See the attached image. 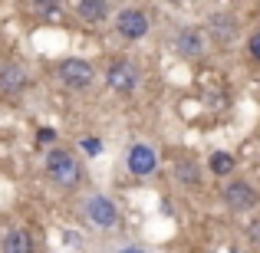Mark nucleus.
<instances>
[{"mask_svg": "<svg viewBox=\"0 0 260 253\" xmlns=\"http://www.w3.org/2000/svg\"><path fill=\"white\" fill-rule=\"evenodd\" d=\"M46 177H50L56 188H76L79 181H83V165H79V158L73 152H66V148H53L50 155H46Z\"/></svg>", "mask_w": 260, "mask_h": 253, "instance_id": "nucleus-1", "label": "nucleus"}, {"mask_svg": "<svg viewBox=\"0 0 260 253\" xmlns=\"http://www.w3.org/2000/svg\"><path fill=\"white\" fill-rule=\"evenodd\" d=\"M139 83H142V73L132 59H115L106 69V86L119 95H132L135 89H139Z\"/></svg>", "mask_w": 260, "mask_h": 253, "instance_id": "nucleus-2", "label": "nucleus"}, {"mask_svg": "<svg viewBox=\"0 0 260 253\" xmlns=\"http://www.w3.org/2000/svg\"><path fill=\"white\" fill-rule=\"evenodd\" d=\"M56 73H59V83H63L66 89H73V92H83V89H89L92 79H95L92 63H89V59H76V56L63 59Z\"/></svg>", "mask_w": 260, "mask_h": 253, "instance_id": "nucleus-3", "label": "nucleus"}, {"mask_svg": "<svg viewBox=\"0 0 260 253\" xmlns=\"http://www.w3.org/2000/svg\"><path fill=\"white\" fill-rule=\"evenodd\" d=\"M83 210H86V217L99 230H112L115 224H119V207H115L106 194H89L86 204H83Z\"/></svg>", "mask_w": 260, "mask_h": 253, "instance_id": "nucleus-4", "label": "nucleus"}, {"mask_svg": "<svg viewBox=\"0 0 260 253\" xmlns=\"http://www.w3.org/2000/svg\"><path fill=\"white\" fill-rule=\"evenodd\" d=\"M148 30H152V20H148V13L139 10V7H125V10L115 17V33H119L122 40H142Z\"/></svg>", "mask_w": 260, "mask_h": 253, "instance_id": "nucleus-5", "label": "nucleus"}, {"mask_svg": "<svg viewBox=\"0 0 260 253\" xmlns=\"http://www.w3.org/2000/svg\"><path fill=\"white\" fill-rule=\"evenodd\" d=\"M125 165H128V171H132L135 177H148V174L158 171V152H155L152 145H145V141H139V145L128 148Z\"/></svg>", "mask_w": 260, "mask_h": 253, "instance_id": "nucleus-6", "label": "nucleus"}, {"mask_svg": "<svg viewBox=\"0 0 260 253\" xmlns=\"http://www.w3.org/2000/svg\"><path fill=\"white\" fill-rule=\"evenodd\" d=\"M208 37L214 40L217 46H228V43H234V37L241 33V26H237V17L234 13H224V10H217V13H211L208 17Z\"/></svg>", "mask_w": 260, "mask_h": 253, "instance_id": "nucleus-7", "label": "nucleus"}, {"mask_svg": "<svg viewBox=\"0 0 260 253\" xmlns=\"http://www.w3.org/2000/svg\"><path fill=\"white\" fill-rule=\"evenodd\" d=\"M221 197H224V204H228L231 210H254L257 207V191L250 188V181H231V184H224V191H221Z\"/></svg>", "mask_w": 260, "mask_h": 253, "instance_id": "nucleus-8", "label": "nucleus"}, {"mask_svg": "<svg viewBox=\"0 0 260 253\" xmlns=\"http://www.w3.org/2000/svg\"><path fill=\"white\" fill-rule=\"evenodd\" d=\"M175 53L181 59H188V63H194V59L204 56V33L198 30V26H184V30H178L175 37Z\"/></svg>", "mask_w": 260, "mask_h": 253, "instance_id": "nucleus-9", "label": "nucleus"}, {"mask_svg": "<svg viewBox=\"0 0 260 253\" xmlns=\"http://www.w3.org/2000/svg\"><path fill=\"white\" fill-rule=\"evenodd\" d=\"M26 86H30V73H26L20 63H7V66H0V92H7V95H20Z\"/></svg>", "mask_w": 260, "mask_h": 253, "instance_id": "nucleus-10", "label": "nucleus"}, {"mask_svg": "<svg viewBox=\"0 0 260 253\" xmlns=\"http://www.w3.org/2000/svg\"><path fill=\"white\" fill-rule=\"evenodd\" d=\"M175 177H178V184H184L188 191L201 188V168H198L194 158H178L175 161Z\"/></svg>", "mask_w": 260, "mask_h": 253, "instance_id": "nucleus-11", "label": "nucleus"}, {"mask_svg": "<svg viewBox=\"0 0 260 253\" xmlns=\"http://www.w3.org/2000/svg\"><path fill=\"white\" fill-rule=\"evenodd\" d=\"M0 250L4 253H30L33 250V237L26 230H7L4 240H0Z\"/></svg>", "mask_w": 260, "mask_h": 253, "instance_id": "nucleus-12", "label": "nucleus"}, {"mask_svg": "<svg viewBox=\"0 0 260 253\" xmlns=\"http://www.w3.org/2000/svg\"><path fill=\"white\" fill-rule=\"evenodd\" d=\"M76 13L86 20V23H102L109 17V0H79Z\"/></svg>", "mask_w": 260, "mask_h": 253, "instance_id": "nucleus-13", "label": "nucleus"}, {"mask_svg": "<svg viewBox=\"0 0 260 253\" xmlns=\"http://www.w3.org/2000/svg\"><path fill=\"white\" fill-rule=\"evenodd\" d=\"M208 168H211V174H217V177H228L231 171L237 168V158L231 152H214L208 158Z\"/></svg>", "mask_w": 260, "mask_h": 253, "instance_id": "nucleus-14", "label": "nucleus"}, {"mask_svg": "<svg viewBox=\"0 0 260 253\" xmlns=\"http://www.w3.org/2000/svg\"><path fill=\"white\" fill-rule=\"evenodd\" d=\"M33 10L43 20H59L63 17V0H33Z\"/></svg>", "mask_w": 260, "mask_h": 253, "instance_id": "nucleus-15", "label": "nucleus"}, {"mask_svg": "<svg viewBox=\"0 0 260 253\" xmlns=\"http://www.w3.org/2000/svg\"><path fill=\"white\" fill-rule=\"evenodd\" d=\"M79 148H83L86 155H102V141L99 138H83V141H79Z\"/></svg>", "mask_w": 260, "mask_h": 253, "instance_id": "nucleus-16", "label": "nucleus"}, {"mask_svg": "<svg viewBox=\"0 0 260 253\" xmlns=\"http://www.w3.org/2000/svg\"><path fill=\"white\" fill-rule=\"evenodd\" d=\"M247 53H250V59H254V63H260V30L247 40Z\"/></svg>", "mask_w": 260, "mask_h": 253, "instance_id": "nucleus-17", "label": "nucleus"}, {"mask_svg": "<svg viewBox=\"0 0 260 253\" xmlns=\"http://www.w3.org/2000/svg\"><path fill=\"white\" fill-rule=\"evenodd\" d=\"M247 240L254 243V247H260V217H254V221H250V227H247Z\"/></svg>", "mask_w": 260, "mask_h": 253, "instance_id": "nucleus-18", "label": "nucleus"}, {"mask_svg": "<svg viewBox=\"0 0 260 253\" xmlns=\"http://www.w3.org/2000/svg\"><path fill=\"white\" fill-rule=\"evenodd\" d=\"M37 141H40V145H53V141H56V132H53V128H40V132H37Z\"/></svg>", "mask_w": 260, "mask_h": 253, "instance_id": "nucleus-19", "label": "nucleus"}, {"mask_svg": "<svg viewBox=\"0 0 260 253\" xmlns=\"http://www.w3.org/2000/svg\"><path fill=\"white\" fill-rule=\"evenodd\" d=\"M66 243H70V247H79V234H73V230H70V234H66Z\"/></svg>", "mask_w": 260, "mask_h": 253, "instance_id": "nucleus-20", "label": "nucleus"}, {"mask_svg": "<svg viewBox=\"0 0 260 253\" xmlns=\"http://www.w3.org/2000/svg\"><path fill=\"white\" fill-rule=\"evenodd\" d=\"M168 4H175V7H181V4H191V0H168Z\"/></svg>", "mask_w": 260, "mask_h": 253, "instance_id": "nucleus-21", "label": "nucleus"}]
</instances>
